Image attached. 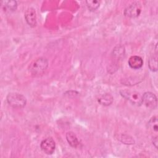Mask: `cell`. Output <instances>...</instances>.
<instances>
[{"label": "cell", "mask_w": 158, "mask_h": 158, "mask_svg": "<svg viewBox=\"0 0 158 158\" xmlns=\"http://www.w3.org/2000/svg\"><path fill=\"white\" fill-rule=\"evenodd\" d=\"M48 67V60L44 57H39L30 64L28 70L31 75L36 77L42 75L46 71Z\"/></svg>", "instance_id": "cell-1"}, {"label": "cell", "mask_w": 158, "mask_h": 158, "mask_svg": "<svg viewBox=\"0 0 158 158\" xmlns=\"http://www.w3.org/2000/svg\"><path fill=\"white\" fill-rule=\"evenodd\" d=\"M9 105L14 108H22L27 103L26 98L18 93H10L6 98Z\"/></svg>", "instance_id": "cell-2"}, {"label": "cell", "mask_w": 158, "mask_h": 158, "mask_svg": "<svg viewBox=\"0 0 158 158\" xmlns=\"http://www.w3.org/2000/svg\"><path fill=\"white\" fill-rule=\"evenodd\" d=\"M120 95L132 104L139 106L142 104V95L136 91L122 89L120 91Z\"/></svg>", "instance_id": "cell-3"}, {"label": "cell", "mask_w": 158, "mask_h": 158, "mask_svg": "<svg viewBox=\"0 0 158 158\" xmlns=\"http://www.w3.org/2000/svg\"><path fill=\"white\" fill-rule=\"evenodd\" d=\"M141 12V6L139 2L135 1L130 4L124 10V15L130 18H136Z\"/></svg>", "instance_id": "cell-4"}, {"label": "cell", "mask_w": 158, "mask_h": 158, "mask_svg": "<svg viewBox=\"0 0 158 158\" xmlns=\"http://www.w3.org/2000/svg\"><path fill=\"white\" fill-rule=\"evenodd\" d=\"M142 104L150 109H155L157 104V99L156 96L149 91L144 93L142 95Z\"/></svg>", "instance_id": "cell-5"}, {"label": "cell", "mask_w": 158, "mask_h": 158, "mask_svg": "<svg viewBox=\"0 0 158 158\" xmlns=\"http://www.w3.org/2000/svg\"><path fill=\"white\" fill-rule=\"evenodd\" d=\"M40 148L43 152L46 154L51 155L53 154L56 148V143L52 138H48L43 139L41 144Z\"/></svg>", "instance_id": "cell-6"}, {"label": "cell", "mask_w": 158, "mask_h": 158, "mask_svg": "<svg viewBox=\"0 0 158 158\" xmlns=\"http://www.w3.org/2000/svg\"><path fill=\"white\" fill-rule=\"evenodd\" d=\"M25 19L29 26L35 27L36 25V14L35 9L33 7H28L25 12Z\"/></svg>", "instance_id": "cell-7"}, {"label": "cell", "mask_w": 158, "mask_h": 158, "mask_svg": "<svg viewBox=\"0 0 158 158\" xmlns=\"http://www.w3.org/2000/svg\"><path fill=\"white\" fill-rule=\"evenodd\" d=\"M128 64L131 69L136 70L142 67L143 60L142 58L138 56H132L129 58Z\"/></svg>", "instance_id": "cell-8"}, {"label": "cell", "mask_w": 158, "mask_h": 158, "mask_svg": "<svg viewBox=\"0 0 158 158\" xmlns=\"http://www.w3.org/2000/svg\"><path fill=\"white\" fill-rule=\"evenodd\" d=\"M66 139L68 143L73 148H77L80 144L76 135L72 131H69L66 133Z\"/></svg>", "instance_id": "cell-9"}, {"label": "cell", "mask_w": 158, "mask_h": 158, "mask_svg": "<svg viewBox=\"0 0 158 158\" xmlns=\"http://www.w3.org/2000/svg\"><path fill=\"white\" fill-rule=\"evenodd\" d=\"M98 102L105 106L110 105L113 102V97L109 93H106L102 95H101L98 99Z\"/></svg>", "instance_id": "cell-10"}, {"label": "cell", "mask_w": 158, "mask_h": 158, "mask_svg": "<svg viewBox=\"0 0 158 158\" xmlns=\"http://www.w3.org/2000/svg\"><path fill=\"white\" fill-rule=\"evenodd\" d=\"M1 3L5 11H14L17 7V1H1Z\"/></svg>", "instance_id": "cell-11"}, {"label": "cell", "mask_w": 158, "mask_h": 158, "mask_svg": "<svg viewBox=\"0 0 158 158\" xmlns=\"http://www.w3.org/2000/svg\"><path fill=\"white\" fill-rule=\"evenodd\" d=\"M148 66L149 69L152 72L157 70V52L155 54L152 55L148 60Z\"/></svg>", "instance_id": "cell-12"}, {"label": "cell", "mask_w": 158, "mask_h": 158, "mask_svg": "<svg viewBox=\"0 0 158 158\" xmlns=\"http://www.w3.org/2000/svg\"><path fill=\"white\" fill-rule=\"evenodd\" d=\"M148 128L153 131V133L157 134L158 131V127H157V117L156 116L152 117L148 122Z\"/></svg>", "instance_id": "cell-13"}, {"label": "cell", "mask_w": 158, "mask_h": 158, "mask_svg": "<svg viewBox=\"0 0 158 158\" xmlns=\"http://www.w3.org/2000/svg\"><path fill=\"white\" fill-rule=\"evenodd\" d=\"M86 3L88 9L91 11L96 10L100 5V1L96 0H88L86 1Z\"/></svg>", "instance_id": "cell-14"}, {"label": "cell", "mask_w": 158, "mask_h": 158, "mask_svg": "<svg viewBox=\"0 0 158 158\" xmlns=\"http://www.w3.org/2000/svg\"><path fill=\"white\" fill-rule=\"evenodd\" d=\"M118 139L122 142L124 144H132L135 143V141L134 139L130 137L128 135H122L119 136Z\"/></svg>", "instance_id": "cell-15"}, {"label": "cell", "mask_w": 158, "mask_h": 158, "mask_svg": "<svg viewBox=\"0 0 158 158\" xmlns=\"http://www.w3.org/2000/svg\"><path fill=\"white\" fill-rule=\"evenodd\" d=\"M113 52H114V55L115 57H120L122 56L123 55H124V53H125L124 46H123L122 45H119V46H116L114 48V49L113 51Z\"/></svg>", "instance_id": "cell-16"}]
</instances>
